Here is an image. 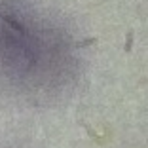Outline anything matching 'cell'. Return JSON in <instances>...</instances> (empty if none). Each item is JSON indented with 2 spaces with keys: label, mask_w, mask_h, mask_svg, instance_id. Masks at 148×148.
<instances>
[{
  "label": "cell",
  "mask_w": 148,
  "mask_h": 148,
  "mask_svg": "<svg viewBox=\"0 0 148 148\" xmlns=\"http://www.w3.org/2000/svg\"><path fill=\"white\" fill-rule=\"evenodd\" d=\"M143 82H144V84H148V80H143Z\"/></svg>",
  "instance_id": "cell-3"
},
{
  "label": "cell",
  "mask_w": 148,
  "mask_h": 148,
  "mask_svg": "<svg viewBox=\"0 0 148 148\" xmlns=\"http://www.w3.org/2000/svg\"><path fill=\"white\" fill-rule=\"evenodd\" d=\"M133 42H135V32H133V29H129V31L125 32V44H123V51L125 53H131Z\"/></svg>",
  "instance_id": "cell-2"
},
{
  "label": "cell",
  "mask_w": 148,
  "mask_h": 148,
  "mask_svg": "<svg viewBox=\"0 0 148 148\" xmlns=\"http://www.w3.org/2000/svg\"><path fill=\"white\" fill-rule=\"evenodd\" d=\"M97 42H99V38H97V36H89V38H84V40H80V42H74V48H76V49L89 48V46H95Z\"/></svg>",
  "instance_id": "cell-1"
}]
</instances>
